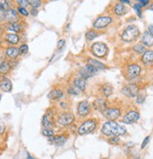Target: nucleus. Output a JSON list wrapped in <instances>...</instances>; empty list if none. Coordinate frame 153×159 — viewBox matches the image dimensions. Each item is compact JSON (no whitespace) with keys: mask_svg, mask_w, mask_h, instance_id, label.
Returning a JSON list of instances; mask_svg holds the SVG:
<instances>
[{"mask_svg":"<svg viewBox=\"0 0 153 159\" xmlns=\"http://www.w3.org/2000/svg\"><path fill=\"white\" fill-rule=\"evenodd\" d=\"M16 2L21 8H25L28 6V0H16Z\"/></svg>","mask_w":153,"mask_h":159,"instance_id":"nucleus-33","label":"nucleus"},{"mask_svg":"<svg viewBox=\"0 0 153 159\" xmlns=\"http://www.w3.org/2000/svg\"><path fill=\"white\" fill-rule=\"evenodd\" d=\"M96 37H97V33L93 30H90L86 33V39L88 41H92L93 39H95Z\"/></svg>","mask_w":153,"mask_h":159,"instance_id":"nucleus-31","label":"nucleus"},{"mask_svg":"<svg viewBox=\"0 0 153 159\" xmlns=\"http://www.w3.org/2000/svg\"><path fill=\"white\" fill-rule=\"evenodd\" d=\"M42 124L44 126L45 128H48V129H51L53 126H54V123H53V120L48 117V116H45L42 118Z\"/></svg>","mask_w":153,"mask_h":159,"instance_id":"nucleus-20","label":"nucleus"},{"mask_svg":"<svg viewBox=\"0 0 153 159\" xmlns=\"http://www.w3.org/2000/svg\"><path fill=\"white\" fill-rule=\"evenodd\" d=\"M80 91H81V90H78L76 87H74V88H70V89H69V93H70V94H73V95H77Z\"/></svg>","mask_w":153,"mask_h":159,"instance_id":"nucleus-34","label":"nucleus"},{"mask_svg":"<svg viewBox=\"0 0 153 159\" xmlns=\"http://www.w3.org/2000/svg\"><path fill=\"white\" fill-rule=\"evenodd\" d=\"M98 69H96L95 67H93L92 65H86V67L82 68L80 71H79V74L80 75L82 76V78L84 79H86V78H89L91 76H93L95 74H97L98 72Z\"/></svg>","mask_w":153,"mask_h":159,"instance_id":"nucleus-5","label":"nucleus"},{"mask_svg":"<svg viewBox=\"0 0 153 159\" xmlns=\"http://www.w3.org/2000/svg\"><path fill=\"white\" fill-rule=\"evenodd\" d=\"M42 134L46 136H54V132H53V130L51 129H48V128H45V129H43L42 131Z\"/></svg>","mask_w":153,"mask_h":159,"instance_id":"nucleus-35","label":"nucleus"},{"mask_svg":"<svg viewBox=\"0 0 153 159\" xmlns=\"http://www.w3.org/2000/svg\"><path fill=\"white\" fill-rule=\"evenodd\" d=\"M28 4L33 9H38L41 6V0H28Z\"/></svg>","mask_w":153,"mask_h":159,"instance_id":"nucleus-28","label":"nucleus"},{"mask_svg":"<svg viewBox=\"0 0 153 159\" xmlns=\"http://www.w3.org/2000/svg\"><path fill=\"white\" fill-rule=\"evenodd\" d=\"M74 86L81 91L84 90L86 88V80L84 78H76L74 80Z\"/></svg>","mask_w":153,"mask_h":159,"instance_id":"nucleus-19","label":"nucleus"},{"mask_svg":"<svg viewBox=\"0 0 153 159\" xmlns=\"http://www.w3.org/2000/svg\"><path fill=\"white\" fill-rule=\"evenodd\" d=\"M48 97L52 100H57L60 99V98L63 97V92L60 90H53L51 92H49Z\"/></svg>","mask_w":153,"mask_h":159,"instance_id":"nucleus-17","label":"nucleus"},{"mask_svg":"<svg viewBox=\"0 0 153 159\" xmlns=\"http://www.w3.org/2000/svg\"><path fill=\"white\" fill-rule=\"evenodd\" d=\"M127 132L126 128L122 125H119L114 120H109V122L105 123L103 124L102 128V133L105 136H123Z\"/></svg>","mask_w":153,"mask_h":159,"instance_id":"nucleus-1","label":"nucleus"},{"mask_svg":"<svg viewBox=\"0 0 153 159\" xmlns=\"http://www.w3.org/2000/svg\"><path fill=\"white\" fill-rule=\"evenodd\" d=\"M109 142H110V143H113V144H117V143H118V142H119L118 136H112V138H110V139H109Z\"/></svg>","mask_w":153,"mask_h":159,"instance_id":"nucleus-37","label":"nucleus"},{"mask_svg":"<svg viewBox=\"0 0 153 159\" xmlns=\"http://www.w3.org/2000/svg\"><path fill=\"white\" fill-rule=\"evenodd\" d=\"M133 49H134V51L135 52H137L138 54H144L145 52H146V48L142 45V44H136L134 47H133Z\"/></svg>","mask_w":153,"mask_h":159,"instance_id":"nucleus-30","label":"nucleus"},{"mask_svg":"<svg viewBox=\"0 0 153 159\" xmlns=\"http://www.w3.org/2000/svg\"><path fill=\"white\" fill-rule=\"evenodd\" d=\"M6 40L9 43H12V44H16L19 42V37L16 34H8L6 37Z\"/></svg>","mask_w":153,"mask_h":159,"instance_id":"nucleus-24","label":"nucleus"},{"mask_svg":"<svg viewBox=\"0 0 153 159\" xmlns=\"http://www.w3.org/2000/svg\"><path fill=\"white\" fill-rule=\"evenodd\" d=\"M0 9L2 10L9 9V3L7 0H0Z\"/></svg>","mask_w":153,"mask_h":159,"instance_id":"nucleus-32","label":"nucleus"},{"mask_svg":"<svg viewBox=\"0 0 153 159\" xmlns=\"http://www.w3.org/2000/svg\"><path fill=\"white\" fill-rule=\"evenodd\" d=\"M88 64H89V65H92V66L95 67V68L98 69V70L104 69V68H105V66H104V65H103L102 62L98 61V60H95V59H92V58L88 59Z\"/></svg>","mask_w":153,"mask_h":159,"instance_id":"nucleus-22","label":"nucleus"},{"mask_svg":"<svg viewBox=\"0 0 153 159\" xmlns=\"http://www.w3.org/2000/svg\"><path fill=\"white\" fill-rule=\"evenodd\" d=\"M74 120V116L73 113H63L61 116L59 117L57 123L61 126H68L72 124Z\"/></svg>","mask_w":153,"mask_h":159,"instance_id":"nucleus-6","label":"nucleus"},{"mask_svg":"<svg viewBox=\"0 0 153 159\" xmlns=\"http://www.w3.org/2000/svg\"><path fill=\"white\" fill-rule=\"evenodd\" d=\"M64 45H65V41L64 40H60L57 42V49H61Z\"/></svg>","mask_w":153,"mask_h":159,"instance_id":"nucleus-41","label":"nucleus"},{"mask_svg":"<svg viewBox=\"0 0 153 159\" xmlns=\"http://www.w3.org/2000/svg\"><path fill=\"white\" fill-rule=\"evenodd\" d=\"M96 128V122L93 120H88L80 126L78 133L80 135H86L91 133Z\"/></svg>","mask_w":153,"mask_h":159,"instance_id":"nucleus-3","label":"nucleus"},{"mask_svg":"<svg viewBox=\"0 0 153 159\" xmlns=\"http://www.w3.org/2000/svg\"><path fill=\"white\" fill-rule=\"evenodd\" d=\"M141 5L140 4H135L134 6H133V9L137 12V14H138V16H140L141 17Z\"/></svg>","mask_w":153,"mask_h":159,"instance_id":"nucleus-39","label":"nucleus"},{"mask_svg":"<svg viewBox=\"0 0 153 159\" xmlns=\"http://www.w3.org/2000/svg\"><path fill=\"white\" fill-rule=\"evenodd\" d=\"M92 53H93L96 57L102 58L104 57L107 53V46L102 42H96L91 47Z\"/></svg>","mask_w":153,"mask_h":159,"instance_id":"nucleus-4","label":"nucleus"},{"mask_svg":"<svg viewBox=\"0 0 153 159\" xmlns=\"http://www.w3.org/2000/svg\"><path fill=\"white\" fill-rule=\"evenodd\" d=\"M4 19H5V12L2 9H0V22L3 21Z\"/></svg>","mask_w":153,"mask_h":159,"instance_id":"nucleus-43","label":"nucleus"},{"mask_svg":"<svg viewBox=\"0 0 153 159\" xmlns=\"http://www.w3.org/2000/svg\"><path fill=\"white\" fill-rule=\"evenodd\" d=\"M53 140L57 145H63L65 143V141H66V138L64 136H57Z\"/></svg>","mask_w":153,"mask_h":159,"instance_id":"nucleus-27","label":"nucleus"},{"mask_svg":"<svg viewBox=\"0 0 153 159\" xmlns=\"http://www.w3.org/2000/svg\"><path fill=\"white\" fill-rule=\"evenodd\" d=\"M126 12V8L124 7V5L122 4H117L116 7H115V13L117 15H123Z\"/></svg>","mask_w":153,"mask_h":159,"instance_id":"nucleus-23","label":"nucleus"},{"mask_svg":"<svg viewBox=\"0 0 153 159\" xmlns=\"http://www.w3.org/2000/svg\"><path fill=\"white\" fill-rule=\"evenodd\" d=\"M122 2H124V3H127V4H130V1L129 0H121Z\"/></svg>","mask_w":153,"mask_h":159,"instance_id":"nucleus-46","label":"nucleus"},{"mask_svg":"<svg viewBox=\"0 0 153 159\" xmlns=\"http://www.w3.org/2000/svg\"><path fill=\"white\" fill-rule=\"evenodd\" d=\"M112 22V18L108 17V16H102V17H99L93 25V26L97 29H102L104 28L105 26H107L109 24Z\"/></svg>","mask_w":153,"mask_h":159,"instance_id":"nucleus-8","label":"nucleus"},{"mask_svg":"<svg viewBox=\"0 0 153 159\" xmlns=\"http://www.w3.org/2000/svg\"><path fill=\"white\" fill-rule=\"evenodd\" d=\"M18 12H20V14H22L23 16H27L28 15V12H27V10L25 9V8H19L18 9Z\"/></svg>","mask_w":153,"mask_h":159,"instance_id":"nucleus-38","label":"nucleus"},{"mask_svg":"<svg viewBox=\"0 0 153 159\" xmlns=\"http://www.w3.org/2000/svg\"><path fill=\"white\" fill-rule=\"evenodd\" d=\"M103 114L108 120H115L120 116V110L117 108H108L105 111H103Z\"/></svg>","mask_w":153,"mask_h":159,"instance_id":"nucleus-9","label":"nucleus"},{"mask_svg":"<svg viewBox=\"0 0 153 159\" xmlns=\"http://www.w3.org/2000/svg\"><path fill=\"white\" fill-rule=\"evenodd\" d=\"M94 106L96 109H98V110H100L102 112L105 111L107 109V106H106V102L104 100L102 99H98L94 102Z\"/></svg>","mask_w":153,"mask_h":159,"instance_id":"nucleus-16","label":"nucleus"},{"mask_svg":"<svg viewBox=\"0 0 153 159\" xmlns=\"http://www.w3.org/2000/svg\"><path fill=\"white\" fill-rule=\"evenodd\" d=\"M19 53H20L19 49L15 48V47H9V48H8V50H7V55L12 58H15L19 55Z\"/></svg>","mask_w":153,"mask_h":159,"instance_id":"nucleus-21","label":"nucleus"},{"mask_svg":"<svg viewBox=\"0 0 153 159\" xmlns=\"http://www.w3.org/2000/svg\"><path fill=\"white\" fill-rule=\"evenodd\" d=\"M32 13H33V15H37V10L35 9H33V10H32Z\"/></svg>","mask_w":153,"mask_h":159,"instance_id":"nucleus-45","label":"nucleus"},{"mask_svg":"<svg viewBox=\"0 0 153 159\" xmlns=\"http://www.w3.org/2000/svg\"><path fill=\"white\" fill-rule=\"evenodd\" d=\"M10 69V66H9V64L6 61H4L2 62L1 64H0V73L1 74H8L9 73V71Z\"/></svg>","mask_w":153,"mask_h":159,"instance_id":"nucleus-26","label":"nucleus"},{"mask_svg":"<svg viewBox=\"0 0 153 159\" xmlns=\"http://www.w3.org/2000/svg\"><path fill=\"white\" fill-rule=\"evenodd\" d=\"M142 42L146 46H152L153 45V36L149 33V31H146L142 37Z\"/></svg>","mask_w":153,"mask_h":159,"instance_id":"nucleus-15","label":"nucleus"},{"mask_svg":"<svg viewBox=\"0 0 153 159\" xmlns=\"http://www.w3.org/2000/svg\"><path fill=\"white\" fill-rule=\"evenodd\" d=\"M149 136H146V138L144 139V141H143V143H142V145H141V149H144V148L146 147V145L149 143Z\"/></svg>","mask_w":153,"mask_h":159,"instance_id":"nucleus-40","label":"nucleus"},{"mask_svg":"<svg viewBox=\"0 0 153 159\" xmlns=\"http://www.w3.org/2000/svg\"><path fill=\"white\" fill-rule=\"evenodd\" d=\"M138 1L141 2V4H140L141 6H146V5L149 4V0H138Z\"/></svg>","mask_w":153,"mask_h":159,"instance_id":"nucleus-42","label":"nucleus"},{"mask_svg":"<svg viewBox=\"0 0 153 159\" xmlns=\"http://www.w3.org/2000/svg\"><path fill=\"white\" fill-rule=\"evenodd\" d=\"M139 29L136 26H129L126 29L124 30L123 34H122V40L124 42H133L138 38L139 36Z\"/></svg>","mask_w":153,"mask_h":159,"instance_id":"nucleus-2","label":"nucleus"},{"mask_svg":"<svg viewBox=\"0 0 153 159\" xmlns=\"http://www.w3.org/2000/svg\"><path fill=\"white\" fill-rule=\"evenodd\" d=\"M27 51H28V46L26 44H23L19 48V52L21 54H25V53H27Z\"/></svg>","mask_w":153,"mask_h":159,"instance_id":"nucleus-36","label":"nucleus"},{"mask_svg":"<svg viewBox=\"0 0 153 159\" xmlns=\"http://www.w3.org/2000/svg\"><path fill=\"white\" fill-rule=\"evenodd\" d=\"M149 9H151V10H153V4H152V5H151V6H150V7L149 8Z\"/></svg>","mask_w":153,"mask_h":159,"instance_id":"nucleus-47","label":"nucleus"},{"mask_svg":"<svg viewBox=\"0 0 153 159\" xmlns=\"http://www.w3.org/2000/svg\"><path fill=\"white\" fill-rule=\"evenodd\" d=\"M149 33L153 36V25H150L149 26Z\"/></svg>","mask_w":153,"mask_h":159,"instance_id":"nucleus-44","label":"nucleus"},{"mask_svg":"<svg viewBox=\"0 0 153 159\" xmlns=\"http://www.w3.org/2000/svg\"><path fill=\"white\" fill-rule=\"evenodd\" d=\"M1 99H2V95L0 94V101H1Z\"/></svg>","mask_w":153,"mask_h":159,"instance_id":"nucleus-48","label":"nucleus"},{"mask_svg":"<svg viewBox=\"0 0 153 159\" xmlns=\"http://www.w3.org/2000/svg\"><path fill=\"white\" fill-rule=\"evenodd\" d=\"M102 92L105 96H110L113 92V88L110 84H105L102 87Z\"/></svg>","mask_w":153,"mask_h":159,"instance_id":"nucleus-25","label":"nucleus"},{"mask_svg":"<svg viewBox=\"0 0 153 159\" xmlns=\"http://www.w3.org/2000/svg\"><path fill=\"white\" fill-rule=\"evenodd\" d=\"M78 114L81 115V116H86L87 114L89 113L90 111V106H89V104L84 101V102H81L79 105H78Z\"/></svg>","mask_w":153,"mask_h":159,"instance_id":"nucleus-13","label":"nucleus"},{"mask_svg":"<svg viewBox=\"0 0 153 159\" xmlns=\"http://www.w3.org/2000/svg\"><path fill=\"white\" fill-rule=\"evenodd\" d=\"M140 118V115L137 111H130L124 116L122 122L126 124H132L136 123Z\"/></svg>","mask_w":153,"mask_h":159,"instance_id":"nucleus-7","label":"nucleus"},{"mask_svg":"<svg viewBox=\"0 0 153 159\" xmlns=\"http://www.w3.org/2000/svg\"><path fill=\"white\" fill-rule=\"evenodd\" d=\"M8 28H9V30L18 32V31L21 30V26H20L17 23H9V25L8 26Z\"/></svg>","mask_w":153,"mask_h":159,"instance_id":"nucleus-29","label":"nucleus"},{"mask_svg":"<svg viewBox=\"0 0 153 159\" xmlns=\"http://www.w3.org/2000/svg\"><path fill=\"white\" fill-rule=\"evenodd\" d=\"M12 82H10V80H9L8 78H4L0 81V89L3 91L9 92L12 90Z\"/></svg>","mask_w":153,"mask_h":159,"instance_id":"nucleus-14","label":"nucleus"},{"mask_svg":"<svg viewBox=\"0 0 153 159\" xmlns=\"http://www.w3.org/2000/svg\"><path fill=\"white\" fill-rule=\"evenodd\" d=\"M5 20H7L9 23H16L18 20L17 12L12 9H7V12H5Z\"/></svg>","mask_w":153,"mask_h":159,"instance_id":"nucleus-12","label":"nucleus"},{"mask_svg":"<svg viewBox=\"0 0 153 159\" xmlns=\"http://www.w3.org/2000/svg\"><path fill=\"white\" fill-rule=\"evenodd\" d=\"M122 92L124 93L126 96L129 97H134L136 96V94L138 93V88L135 85H129L127 87L123 88Z\"/></svg>","mask_w":153,"mask_h":159,"instance_id":"nucleus-10","label":"nucleus"},{"mask_svg":"<svg viewBox=\"0 0 153 159\" xmlns=\"http://www.w3.org/2000/svg\"><path fill=\"white\" fill-rule=\"evenodd\" d=\"M140 72H141L140 66H138V65H136V64H132L129 66L127 74H128V76L130 78H134V77H136V76L139 75Z\"/></svg>","mask_w":153,"mask_h":159,"instance_id":"nucleus-11","label":"nucleus"},{"mask_svg":"<svg viewBox=\"0 0 153 159\" xmlns=\"http://www.w3.org/2000/svg\"><path fill=\"white\" fill-rule=\"evenodd\" d=\"M142 60H143V62L145 64L151 63L153 61V51L145 52L143 55V58H142Z\"/></svg>","mask_w":153,"mask_h":159,"instance_id":"nucleus-18","label":"nucleus"}]
</instances>
